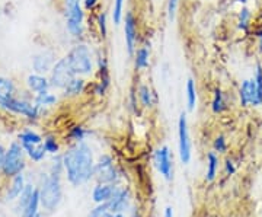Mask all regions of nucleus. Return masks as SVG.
Here are the masks:
<instances>
[{
    "label": "nucleus",
    "instance_id": "nucleus-41",
    "mask_svg": "<svg viewBox=\"0 0 262 217\" xmlns=\"http://www.w3.org/2000/svg\"><path fill=\"white\" fill-rule=\"evenodd\" d=\"M5 155H6V146L0 143V173H2V168H3V162H5Z\"/></svg>",
    "mask_w": 262,
    "mask_h": 217
},
{
    "label": "nucleus",
    "instance_id": "nucleus-6",
    "mask_svg": "<svg viewBox=\"0 0 262 217\" xmlns=\"http://www.w3.org/2000/svg\"><path fill=\"white\" fill-rule=\"evenodd\" d=\"M66 57L70 61V66L73 69L76 76H82V77H89L94 75L95 72V60L92 50L88 44L84 42H77L73 47L70 48V51L66 54Z\"/></svg>",
    "mask_w": 262,
    "mask_h": 217
},
{
    "label": "nucleus",
    "instance_id": "nucleus-11",
    "mask_svg": "<svg viewBox=\"0 0 262 217\" xmlns=\"http://www.w3.org/2000/svg\"><path fill=\"white\" fill-rule=\"evenodd\" d=\"M178 147L181 163L188 165L192 159V143L188 130L187 115L184 113H181L178 118Z\"/></svg>",
    "mask_w": 262,
    "mask_h": 217
},
{
    "label": "nucleus",
    "instance_id": "nucleus-12",
    "mask_svg": "<svg viewBox=\"0 0 262 217\" xmlns=\"http://www.w3.org/2000/svg\"><path fill=\"white\" fill-rule=\"evenodd\" d=\"M111 86V75H110V67L106 56L99 53L96 60V80L92 85V94L95 96H103L108 92Z\"/></svg>",
    "mask_w": 262,
    "mask_h": 217
},
{
    "label": "nucleus",
    "instance_id": "nucleus-24",
    "mask_svg": "<svg viewBox=\"0 0 262 217\" xmlns=\"http://www.w3.org/2000/svg\"><path fill=\"white\" fill-rule=\"evenodd\" d=\"M220 169V158L214 150L207 153V168H206V181L207 182H214Z\"/></svg>",
    "mask_w": 262,
    "mask_h": 217
},
{
    "label": "nucleus",
    "instance_id": "nucleus-32",
    "mask_svg": "<svg viewBox=\"0 0 262 217\" xmlns=\"http://www.w3.org/2000/svg\"><path fill=\"white\" fill-rule=\"evenodd\" d=\"M185 92H187V106L189 111H194L196 106V86L194 79H188L187 86H185Z\"/></svg>",
    "mask_w": 262,
    "mask_h": 217
},
{
    "label": "nucleus",
    "instance_id": "nucleus-16",
    "mask_svg": "<svg viewBox=\"0 0 262 217\" xmlns=\"http://www.w3.org/2000/svg\"><path fill=\"white\" fill-rule=\"evenodd\" d=\"M57 58L56 53L51 50H41L35 53L32 58H31V66H32V72L35 73H41V75H47L51 72L53 66L56 64Z\"/></svg>",
    "mask_w": 262,
    "mask_h": 217
},
{
    "label": "nucleus",
    "instance_id": "nucleus-14",
    "mask_svg": "<svg viewBox=\"0 0 262 217\" xmlns=\"http://www.w3.org/2000/svg\"><path fill=\"white\" fill-rule=\"evenodd\" d=\"M153 162L156 169L162 175V178L170 181L173 178V159L168 146H162L153 153Z\"/></svg>",
    "mask_w": 262,
    "mask_h": 217
},
{
    "label": "nucleus",
    "instance_id": "nucleus-26",
    "mask_svg": "<svg viewBox=\"0 0 262 217\" xmlns=\"http://www.w3.org/2000/svg\"><path fill=\"white\" fill-rule=\"evenodd\" d=\"M150 66V48L149 46H141L134 53V67L137 72H144Z\"/></svg>",
    "mask_w": 262,
    "mask_h": 217
},
{
    "label": "nucleus",
    "instance_id": "nucleus-40",
    "mask_svg": "<svg viewBox=\"0 0 262 217\" xmlns=\"http://www.w3.org/2000/svg\"><path fill=\"white\" fill-rule=\"evenodd\" d=\"M99 2H101V0H83V8L86 10H89V12H92V10H95L98 8Z\"/></svg>",
    "mask_w": 262,
    "mask_h": 217
},
{
    "label": "nucleus",
    "instance_id": "nucleus-4",
    "mask_svg": "<svg viewBox=\"0 0 262 217\" xmlns=\"http://www.w3.org/2000/svg\"><path fill=\"white\" fill-rule=\"evenodd\" d=\"M22 149L25 150V155L28 158L29 162L32 163H42L47 159L48 153L44 147V136L39 134L37 130H34L32 127H25L18 133V139H16Z\"/></svg>",
    "mask_w": 262,
    "mask_h": 217
},
{
    "label": "nucleus",
    "instance_id": "nucleus-37",
    "mask_svg": "<svg viewBox=\"0 0 262 217\" xmlns=\"http://www.w3.org/2000/svg\"><path fill=\"white\" fill-rule=\"evenodd\" d=\"M236 163L232 158H226L225 161V172H226V177H233L234 173H236Z\"/></svg>",
    "mask_w": 262,
    "mask_h": 217
},
{
    "label": "nucleus",
    "instance_id": "nucleus-13",
    "mask_svg": "<svg viewBox=\"0 0 262 217\" xmlns=\"http://www.w3.org/2000/svg\"><path fill=\"white\" fill-rule=\"evenodd\" d=\"M237 98H239V105L242 108L248 106H262V96L258 91V86L255 79H245L239 85L237 91Z\"/></svg>",
    "mask_w": 262,
    "mask_h": 217
},
{
    "label": "nucleus",
    "instance_id": "nucleus-35",
    "mask_svg": "<svg viewBox=\"0 0 262 217\" xmlns=\"http://www.w3.org/2000/svg\"><path fill=\"white\" fill-rule=\"evenodd\" d=\"M213 150L217 153V155H226L227 150H229V144H227V140L223 134H219L213 142Z\"/></svg>",
    "mask_w": 262,
    "mask_h": 217
},
{
    "label": "nucleus",
    "instance_id": "nucleus-1",
    "mask_svg": "<svg viewBox=\"0 0 262 217\" xmlns=\"http://www.w3.org/2000/svg\"><path fill=\"white\" fill-rule=\"evenodd\" d=\"M64 178L72 187H82L94 180L95 156L86 142L72 143L63 153Z\"/></svg>",
    "mask_w": 262,
    "mask_h": 217
},
{
    "label": "nucleus",
    "instance_id": "nucleus-10",
    "mask_svg": "<svg viewBox=\"0 0 262 217\" xmlns=\"http://www.w3.org/2000/svg\"><path fill=\"white\" fill-rule=\"evenodd\" d=\"M3 182L5 184L2 187V194H0L2 203L3 204H15L16 200L20 197L25 185L28 184V178H27L25 172H22L16 177H13L8 181H3Z\"/></svg>",
    "mask_w": 262,
    "mask_h": 217
},
{
    "label": "nucleus",
    "instance_id": "nucleus-9",
    "mask_svg": "<svg viewBox=\"0 0 262 217\" xmlns=\"http://www.w3.org/2000/svg\"><path fill=\"white\" fill-rule=\"evenodd\" d=\"M76 73L70 66V61L67 57H61L56 61V64L53 66L51 72L48 73V79H50V86L53 91L56 92H61L64 89V86L73 79Z\"/></svg>",
    "mask_w": 262,
    "mask_h": 217
},
{
    "label": "nucleus",
    "instance_id": "nucleus-27",
    "mask_svg": "<svg viewBox=\"0 0 262 217\" xmlns=\"http://www.w3.org/2000/svg\"><path fill=\"white\" fill-rule=\"evenodd\" d=\"M229 105H227V98H226L225 91L222 88H215L213 91V99H211V111L215 115L219 114H223L225 111H227Z\"/></svg>",
    "mask_w": 262,
    "mask_h": 217
},
{
    "label": "nucleus",
    "instance_id": "nucleus-18",
    "mask_svg": "<svg viewBox=\"0 0 262 217\" xmlns=\"http://www.w3.org/2000/svg\"><path fill=\"white\" fill-rule=\"evenodd\" d=\"M24 85H25V89L28 91L29 94L32 95L41 94V92H44V91L51 89L48 76L41 75V73H35V72L27 75L25 80H24Z\"/></svg>",
    "mask_w": 262,
    "mask_h": 217
},
{
    "label": "nucleus",
    "instance_id": "nucleus-2",
    "mask_svg": "<svg viewBox=\"0 0 262 217\" xmlns=\"http://www.w3.org/2000/svg\"><path fill=\"white\" fill-rule=\"evenodd\" d=\"M37 187L41 199V208L44 210V213L47 214L56 213L64 200L63 177H57L46 170L39 175Z\"/></svg>",
    "mask_w": 262,
    "mask_h": 217
},
{
    "label": "nucleus",
    "instance_id": "nucleus-29",
    "mask_svg": "<svg viewBox=\"0 0 262 217\" xmlns=\"http://www.w3.org/2000/svg\"><path fill=\"white\" fill-rule=\"evenodd\" d=\"M91 134H92L91 130H88L86 127L80 125V124H76V125H72V127L69 128L67 139H69V142H72V143H80V142H84Z\"/></svg>",
    "mask_w": 262,
    "mask_h": 217
},
{
    "label": "nucleus",
    "instance_id": "nucleus-44",
    "mask_svg": "<svg viewBox=\"0 0 262 217\" xmlns=\"http://www.w3.org/2000/svg\"><path fill=\"white\" fill-rule=\"evenodd\" d=\"M131 217H141L140 211H139V210H134V211H133V214H131Z\"/></svg>",
    "mask_w": 262,
    "mask_h": 217
},
{
    "label": "nucleus",
    "instance_id": "nucleus-43",
    "mask_svg": "<svg viewBox=\"0 0 262 217\" xmlns=\"http://www.w3.org/2000/svg\"><path fill=\"white\" fill-rule=\"evenodd\" d=\"M233 2L234 3H239V5H242V6H244V5H246L249 0H233Z\"/></svg>",
    "mask_w": 262,
    "mask_h": 217
},
{
    "label": "nucleus",
    "instance_id": "nucleus-5",
    "mask_svg": "<svg viewBox=\"0 0 262 217\" xmlns=\"http://www.w3.org/2000/svg\"><path fill=\"white\" fill-rule=\"evenodd\" d=\"M27 166H28V158L25 155V150L22 149L18 140H12L6 146V155H5L0 178L3 181L10 180L19 173L25 172Z\"/></svg>",
    "mask_w": 262,
    "mask_h": 217
},
{
    "label": "nucleus",
    "instance_id": "nucleus-38",
    "mask_svg": "<svg viewBox=\"0 0 262 217\" xmlns=\"http://www.w3.org/2000/svg\"><path fill=\"white\" fill-rule=\"evenodd\" d=\"M179 0H168V19L169 20H173L175 15H177V10H178Z\"/></svg>",
    "mask_w": 262,
    "mask_h": 217
},
{
    "label": "nucleus",
    "instance_id": "nucleus-15",
    "mask_svg": "<svg viewBox=\"0 0 262 217\" xmlns=\"http://www.w3.org/2000/svg\"><path fill=\"white\" fill-rule=\"evenodd\" d=\"M124 39L127 51L130 56H134L137 50V42H139V25H137V18L133 12H127L124 15Z\"/></svg>",
    "mask_w": 262,
    "mask_h": 217
},
{
    "label": "nucleus",
    "instance_id": "nucleus-39",
    "mask_svg": "<svg viewBox=\"0 0 262 217\" xmlns=\"http://www.w3.org/2000/svg\"><path fill=\"white\" fill-rule=\"evenodd\" d=\"M253 37L256 39V48H258L259 54H262V28L255 29L253 31Z\"/></svg>",
    "mask_w": 262,
    "mask_h": 217
},
{
    "label": "nucleus",
    "instance_id": "nucleus-42",
    "mask_svg": "<svg viewBox=\"0 0 262 217\" xmlns=\"http://www.w3.org/2000/svg\"><path fill=\"white\" fill-rule=\"evenodd\" d=\"M163 217H173V208L168 206V207L163 210Z\"/></svg>",
    "mask_w": 262,
    "mask_h": 217
},
{
    "label": "nucleus",
    "instance_id": "nucleus-17",
    "mask_svg": "<svg viewBox=\"0 0 262 217\" xmlns=\"http://www.w3.org/2000/svg\"><path fill=\"white\" fill-rule=\"evenodd\" d=\"M131 203V192L130 189L125 188V187H118L117 192L114 194V197L108 203V210L113 213V214H117V213H124L127 208L130 207Z\"/></svg>",
    "mask_w": 262,
    "mask_h": 217
},
{
    "label": "nucleus",
    "instance_id": "nucleus-7",
    "mask_svg": "<svg viewBox=\"0 0 262 217\" xmlns=\"http://www.w3.org/2000/svg\"><path fill=\"white\" fill-rule=\"evenodd\" d=\"M66 31L76 39L84 35V8L82 0H61Z\"/></svg>",
    "mask_w": 262,
    "mask_h": 217
},
{
    "label": "nucleus",
    "instance_id": "nucleus-8",
    "mask_svg": "<svg viewBox=\"0 0 262 217\" xmlns=\"http://www.w3.org/2000/svg\"><path fill=\"white\" fill-rule=\"evenodd\" d=\"M121 173L111 155H101L95 162L94 180L101 184H118Z\"/></svg>",
    "mask_w": 262,
    "mask_h": 217
},
{
    "label": "nucleus",
    "instance_id": "nucleus-36",
    "mask_svg": "<svg viewBox=\"0 0 262 217\" xmlns=\"http://www.w3.org/2000/svg\"><path fill=\"white\" fill-rule=\"evenodd\" d=\"M113 214L106 204H96V207L92 208L86 217H110Z\"/></svg>",
    "mask_w": 262,
    "mask_h": 217
},
{
    "label": "nucleus",
    "instance_id": "nucleus-25",
    "mask_svg": "<svg viewBox=\"0 0 262 217\" xmlns=\"http://www.w3.org/2000/svg\"><path fill=\"white\" fill-rule=\"evenodd\" d=\"M16 92H18V86L15 80L8 76H0V102L13 98Z\"/></svg>",
    "mask_w": 262,
    "mask_h": 217
},
{
    "label": "nucleus",
    "instance_id": "nucleus-19",
    "mask_svg": "<svg viewBox=\"0 0 262 217\" xmlns=\"http://www.w3.org/2000/svg\"><path fill=\"white\" fill-rule=\"evenodd\" d=\"M118 184H101L96 182V185L92 189V201L95 204H106L113 199L114 194L118 189Z\"/></svg>",
    "mask_w": 262,
    "mask_h": 217
},
{
    "label": "nucleus",
    "instance_id": "nucleus-46",
    "mask_svg": "<svg viewBox=\"0 0 262 217\" xmlns=\"http://www.w3.org/2000/svg\"><path fill=\"white\" fill-rule=\"evenodd\" d=\"M37 217H46V216H44V214H42V213H39V214H38Z\"/></svg>",
    "mask_w": 262,
    "mask_h": 217
},
{
    "label": "nucleus",
    "instance_id": "nucleus-3",
    "mask_svg": "<svg viewBox=\"0 0 262 217\" xmlns=\"http://www.w3.org/2000/svg\"><path fill=\"white\" fill-rule=\"evenodd\" d=\"M0 111L5 114H9L13 117L24 118L29 124H35L41 118L42 111L34 104V95H22L18 96L15 95L13 98H10L8 101L0 102Z\"/></svg>",
    "mask_w": 262,
    "mask_h": 217
},
{
    "label": "nucleus",
    "instance_id": "nucleus-45",
    "mask_svg": "<svg viewBox=\"0 0 262 217\" xmlns=\"http://www.w3.org/2000/svg\"><path fill=\"white\" fill-rule=\"evenodd\" d=\"M110 217H125V216H124V213H117V214H111Z\"/></svg>",
    "mask_w": 262,
    "mask_h": 217
},
{
    "label": "nucleus",
    "instance_id": "nucleus-28",
    "mask_svg": "<svg viewBox=\"0 0 262 217\" xmlns=\"http://www.w3.org/2000/svg\"><path fill=\"white\" fill-rule=\"evenodd\" d=\"M137 98L139 102L143 108H153V105L156 104V95L151 91V88L146 83H141L137 88Z\"/></svg>",
    "mask_w": 262,
    "mask_h": 217
},
{
    "label": "nucleus",
    "instance_id": "nucleus-22",
    "mask_svg": "<svg viewBox=\"0 0 262 217\" xmlns=\"http://www.w3.org/2000/svg\"><path fill=\"white\" fill-rule=\"evenodd\" d=\"M35 189H37V185L34 184V182H31L28 181V184L25 185V188L22 191V194H20V197L16 200V203L13 204V214L15 216H19L27 206L29 204V201L32 199V196H34V192H35Z\"/></svg>",
    "mask_w": 262,
    "mask_h": 217
},
{
    "label": "nucleus",
    "instance_id": "nucleus-31",
    "mask_svg": "<svg viewBox=\"0 0 262 217\" xmlns=\"http://www.w3.org/2000/svg\"><path fill=\"white\" fill-rule=\"evenodd\" d=\"M48 173H53L57 177H64V163H63V155H56L51 156V161L48 163Z\"/></svg>",
    "mask_w": 262,
    "mask_h": 217
},
{
    "label": "nucleus",
    "instance_id": "nucleus-21",
    "mask_svg": "<svg viewBox=\"0 0 262 217\" xmlns=\"http://www.w3.org/2000/svg\"><path fill=\"white\" fill-rule=\"evenodd\" d=\"M57 102H58V95L53 89H48V91H44L41 94L34 95V104L37 105L42 113H46L47 110L53 108V106H56Z\"/></svg>",
    "mask_w": 262,
    "mask_h": 217
},
{
    "label": "nucleus",
    "instance_id": "nucleus-34",
    "mask_svg": "<svg viewBox=\"0 0 262 217\" xmlns=\"http://www.w3.org/2000/svg\"><path fill=\"white\" fill-rule=\"evenodd\" d=\"M124 19V0H114L113 20L114 25H120Z\"/></svg>",
    "mask_w": 262,
    "mask_h": 217
},
{
    "label": "nucleus",
    "instance_id": "nucleus-30",
    "mask_svg": "<svg viewBox=\"0 0 262 217\" xmlns=\"http://www.w3.org/2000/svg\"><path fill=\"white\" fill-rule=\"evenodd\" d=\"M44 147L50 156H56V155L61 153V144L58 142L56 134H53V133H48L44 136Z\"/></svg>",
    "mask_w": 262,
    "mask_h": 217
},
{
    "label": "nucleus",
    "instance_id": "nucleus-23",
    "mask_svg": "<svg viewBox=\"0 0 262 217\" xmlns=\"http://www.w3.org/2000/svg\"><path fill=\"white\" fill-rule=\"evenodd\" d=\"M252 10L246 5L241 6V9L237 10V15H236V27L241 32L249 34V31L252 28Z\"/></svg>",
    "mask_w": 262,
    "mask_h": 217
},
{
    "label": "nucleus",
    "instance_id": "nucleus-33",
    "mask_svg": "<svg viewBox=\"0 0 262 217\" xmlns=\"http://www.w3.org/2000/svg\"><path fill=\"white\" fill-rule=\"evenodd\" d=\"M96 28H98L99 37L105 39L108 35V24H106V13L103 10H101L96 16Z\"/></svg>",
    "mask_w": 262,
    "mask_h": 217
},
{
    "label": "nucleus",
    "instance_id": "nucleus-20",
    "mask_svg": "<svg viewBox=\"0 0 262 217\" xmlns=\"http://www.w3.org/2000/svg\"><path fill=\"white\" fill-rule=\"evenodd\" d=\"M89 88V83L86 82V77L82 76H75L67 85L64 86V89L61 91V96L63 98H79L80 95H83L86 92V89Z\"/></svg>",
    "mask_w": 262,
    "mask_h": 217
}]
</instances>
